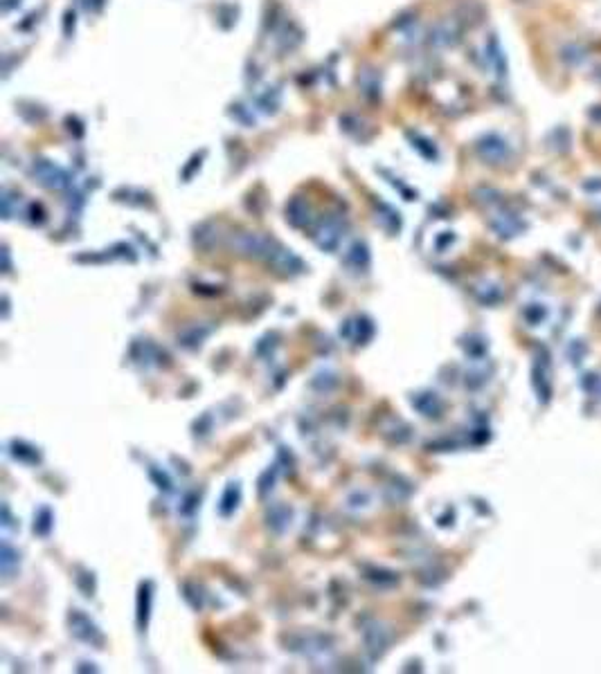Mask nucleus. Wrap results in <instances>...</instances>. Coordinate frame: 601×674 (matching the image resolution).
Masks as SVG:
<instances>
[{
	"instance_id": "nucleus-5",
	"label": "nucleus",
	"mask_w": 601,
	"mask_h": 674,
	"mask_svg": "<svg viewBox=\"0 0 601 674\" xmlns=\"http://www.w3.org/2000/svg\"><path fill=\"white\" fill-rule=\"evenodd\" d=\"M70 629H72V634L77 639H82L86 643H93V645H101L104 643V636H101V631L97 629V625L82 612H72L70 614Z\"/></svg>"
},
{
	"instance_id": "nucleus-6",
	"label": "nucleus",
	"mask_w": 601,
	"mask_h": 674,
	"mask_svg": "<svg viewBox=\"0 0 601 674\" xmlns=\"http://www.w3.org/2000/svg\"><path fill=\"white\" fill-rule=\"evenodd\" d=\"M286 218H289V223L295 225V228H307L309 220H311L309 203L302 201V198H293V201L289 203V207H286Z\"/></svg>"
},
{
	"instance_id": "nucleus-8",
	"label": "nucleus",
	"mask_w": 601,
	"mask_h": 674,
	"mask_svg": "<svg viewBox=\"0 0 601 674\" xmlns=\"http://www.w3.org/2000/svg\"><path fill=\"white\" fill-rule=\"evenodd\" d=\"M345 263L349 268H354L356 272H365L370 268V252H368V245L365 243H354V247L349 249V254L345 259Z\"/></svg>"
},
{
	"instance_id": "nucleus-4",
	"label": "nucleus",
	"mask_w": 601,
	"mask_h": 674,
	"mask_svg": "<svg viewBox=\"0 0 601 674\" xmlns=\"http://www.w3.org/2000/svg\"><path fill=\"white\" fill-rule=\"evenodd\" d=\"M341 239H343V223L329 216V218H322L318 230H316V241L322 249H336L341 245Z\"/></svg>"
},
{
	"instance_id": "nucleus-17",
	"label": "nucleus",
	"mask_w": 601,
	"mask_h": 674,
	"mask_svg": "<svg viewBox=\"0 0 601 674\" xmlns=\"http://www.w3.org/2000/svg\"><path fill=\"white\" fill-rule=\"evenodd\" d=\"M11 562H14V553H11V546H9V544H5V546H3V571H5V573L11 571V569H9Z\"/></svg>"
},
{
	"instance_id": "nucleus-14",
	"label": "nucleus",
	"mask_w": 601,
	"mask_h": 674,
	"mask_svg": "<svg viewBox=\"0 0 601 674\" xmlns=\"http://www.w3.org/2000/svg\"><path fill=\"white\" fill-rule=\"evenodd\" d=\"M408 137H410L412 147H414L417 151H421V153L428 157V160H435V157H437V149H435L426 137H421L419 133H408Z\"/></svg>"
},
{
	"instance_id": "nucleus-9",
	"label": "nucleus",
	"mask_w": 601,
	"mask_h": 674,
	"mask_svg": "<svg viewBox=\"0 0 601 674\" xmlns=\"http://www.w3.org/2000/svg\"><path fill=\"white\" fill-rule=\"evenodd\" d=\"M487 57H489V63H491V68L495 70V74L504 77V72H507V61H504L502 47H500L498 38H495V36H491L489 43H487Z\"/></svg>"
},
{
	"instance_id": "nucleus-2",
	"label": "nucleus",
	"mask_w": 601,
	"mask_h": 674,
	"mask_svg": "<svg viewBox=\"0 0 601 674\" xmlns=\"http://www.w3.org/2000/svg\"><path fill=\"white\" fill-rule=\"evenodd\" d=\"M475 151H478V155H480L487 164H504L509 157H512V149H509V142H507L504 137H500L498 133L482 135V137L475 142Z\"/></svg>"
},
{
	"instance_id": "nucleus-7",
	"label": "nucleus",
	"mask_w": 601,
	"mask_h": 674,
	"mask_svg": "<svg viewBox=\"0 0 601 674\" xmlns=\"http://www.w3.org/2000/svg\"><path fill=\"white\" fill-rule=\"evenodd\" d=\"M491 228L498 232L500 236H514L516 232L522 230V223H520L514 214L500 211V214H493V216H491Z\"/></svg>"
},
{
	"instance_id": "nucleus-3",
	"label": "nucleus",
	"mask_w": 601,
	"mask_h": 674,
	"mask_svg": "<svg viewBox=\"0 0 601 674\" xmlns=\"http://www.w3.org/2000/svg\"><path fill=\"white\" fill-rule=\"evenodd\" d=\"M32 174H34V178L41 182L43 187H48V189L61 191V189H65V187H70L68 171L61 169V167L55 164V162H50V160H34Z\"/></svg>"
},
{
	"instance_id": "nucleus-15",
	"label": "nucleus",
	"mask_w": 601,
	"mask_h": 674,
	"mask_svg": "<svg viewBox=\"0 0 601 674\" xmlns=\"http://www.w3.org/2000/svg\"><path fill=\"white\" fill-rule=\"evenodd\" d=\"M234 493H239V485H237V483H230V485L226 488V493H224V499H221V512H224L226 517H228V515H230L234 508H237L239 497H234V499H232V495H234Z\"/></svg>"
},
{
	"instance_id": "nucleus-18",
	"label": "nucleus",
	"mask_w": 601,
	"mask_h": 674,
	"mask_svg": "<svg viewBox=\"0 0 601 674\" xmlns=\"http://www.w3.org/2000/svg\"><path fill=\"white\" fill-rule=\"evenodd\" d=\"M16 5H21V0H5V3H3V9H5V11H9L11 7H16Z\"/></svg>"
},
{
	"instance_id": "nucleus-16",
	"label": "nucleus",
	"mask_w": 601,
	"mask_h": 674,
	"mask_svg": "<svg viewBox=\"0 0 601 674\" xmlns=\"http://www.w3.org/2000/svg\"><path fill=\"white\" fill-rule=\"evenodd\" d=\"M232 115L237 117V120H239L241 124H246V126H253V124H255L253 113H248V111H246V106H241V103L232 106Z\"/></svg>"
},
{
	"instance_id": "nucleus-13",
	"label": "nucleus",
	"mask_w": 601,
	"mask_h": 674,
	"mask_svg": "<svg viewBox=\"0 0 601 674\" xmlns=\"http://www.w3.org/2000/svg\"><path fill=\"white\" fill-rule=\"evenodd\" d=\"M358 82H360V88H363V92H365L368 97L374 99V97L381 95V82H378V74H376V72H374V77H372V82H370V72H363Z\"/></svg>"
},
{
	"instance_id": "nucleus-10",
	"label": "nucleus",
	"mask_w": 601,
	"mask_h": 674,
	"mask_svg": "<svg viewBox=\"0 0 601 674\" xmlns=\"http://www.w3.org/2000/svg\"><path fill=\"white\" fill-rule=\"evenodd\" d=\"M280 101H282V92L277 88H266L264 92H259L255 103L261 113H275L280 108Z\"/></svg>"
},
{
	"instance_id": "nucleus-11",
	"label": "nucleus",
	"mask_w": 601,
	"mask_h": 674,
	"mask_svg": "<svg viewBox=\"0 0 601 674\" xmlns=\"http://www.w3.org/2000/svg\"><path fill=\"white\" fill-rule=\"evenodd\" d=\"M457 38H460V32H457L455 23H451V21L439 23L433 32V43H437V45H453V43H457Z\"/></svg>"
},
{
	"instance_id": "nucleus-1",
	"label": "nucleus",
	"mask_w": 601,
	"mask_h": 674,
	"mask_svg": "<svg viewBox=\"0 0 601 674\" xmlns=\"http://www.w3.org/2000/svg\"><path fill=\"white\" fill-rule=\"evenodd\" d=\"M232 247L237 249L239 254L248 257V259H255V261H266V263H275V259L280 257L282 252V245L277 241L268 239L264 234H255V232H243V234H237L232 239Z\"/></svg>"
},
{
	"instance_id": "nucleus-12",
	"label": "nucleus",
	"mask_w": 601,
	"mask_h": 674,
	"mask_svg": "<svg viewBox=\"0 0 601 674\" xmlns=\"http://www.w3.org/2000/svg\"><path fill=\"white\" fill-rule=\"evenodd\" d=\"M149 600H151V585H142L140 589V598H138V625L145 627L147 625V616H149Z\"/></svg>"
}]
</instances>
